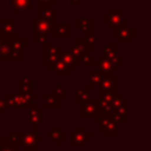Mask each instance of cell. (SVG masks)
Returning <instances> with one entry per match:
<instances>
[{"label":"cell","mask_w":151,"mask_h":151,"mask_svg":"<svg viewBox=\"0 0 151 151\" xmlns=\"http://www.w3.org/2000/svg\"><path fill=\"white\" fill-rule=\"evenodd\" d=\"M50 39V33L45 32H39V31H32V42L33 45H44L48 42Z\"/></svg>","instance_id":"cell-28"},{"label":"cell","mask_w":151,"mask_h":151,"mask_svg":"<svg viewBox=\"0 0 151 151\" xmlns=\"http://www.w3.org/2000/svg\"><path fill=\"white\" fill-rule=\"evenodd\" d=\"M38 17L46 19V20H50V21H54V17H55L54 6H39Z\"/></svg>","instance_id":"cell-27"},{"label":"cell","mask_w":151,"mask_h":151,"mask_svg":"<svg viewBox=\"0 0 151 151\" xmlns=\"http://www.w3.org/2000/svg\"><path fill=\"white\" fill-rule=\"evenodd\" d=\"M97 130L101 132L103 136H118L119 125L112 119L110 114L103 113L97 119Z\"/></svg>","instance_id":"cell-7"},{"label":"cell","mask_w":151,"mask_h":151,"mask_svg":"<svg viewBox=\"0 0 151 151\" xmlns=\"http://www.w3.org/2000/svg\"><path fill=\"white\" fill-rule=\"evenodd\" d=\"M44 97V110H59L60 109V99L53 92L42 93Z\"/></svg>","instance_id":"cell-22"},{"label":"cell","mask_w":151,"mask_h":151,"mask_svg":"<svg viewBox=\"0 0 151 151\" xmlns=\"http://www.w3.org/2000/svg\"><path fill=\"white\" fill-rule=\"evenodd\" d=\"M6 112H7L6 101H5L4 97H2L1 93H0V124H1V116H2V114H6Z\"/></svg>","instance_id":"cell-34"},{"label":"cell","mask_w":151,"mask_h":151,"mask_svg":"<svg viewBox=\"0 0 151 151\" xmlns=\"http://www.w3.org/2000/svg\"><path fill=\"white\" fill-rule=\"evenodd\" d=\"M92 96V86L86 84V87H76V101L77 104H84L86 103Z\"/></svg>","instance_id":"cell-24"},{"label":"cell","mask_w":151,"mask_h":151,"mask_svg":"<svg viewBox=\"0 0 151 151\" xmlns=\"http://www.w3.org/2000/svg\"><path fill=\"white\" fill-rule=\"evenodd\" d=\"M113 38L118 40L119 45H129L131 40L136 38V29L129 26H120L113 29Z\"/></svg>","instance_id":"cell-10"},{"label":"cell","mask_w":151,"mask_h":151,"mask_svg":"<svg viewBox=\"0 0 151 151\" xmlns=\"http://www.w3.org/2000/svg\"><path fill=\"white\" fill-rule=\"evenodd\" d=\"M129 0H119V2H127Z\"/></svg>","instance_id":"cell-37"},{"label":"cell","mask_w":151,"mask_h":151,"mask_svg":"<svg viewBox=\"0 0 151 151\" xmlns=\"http://www.w3.org/2000/svg\"><path fill=\"white\" fill-rule=\"evenodd\" d=\"M33 87V81L29 76L24 77L20 81L17 83V92L18 93H31Z\"/></svg>","instance_id":"cell-26"},{"label":"cell","mask_w":151,"mask_h":151,"mask_svg":"<svg viewBox=\"0 0 151 151\" xmlns=\"http://www.w3.org/2000/svg\"><path fill=\"white\" fill-rule=\"evenodd\" d=\"M48 138L53 142L54 146H60L61 142H64L66 139V132L61 129V126L59 124H54L53 129H51L48 131Z\"/></svg>","instance_id":"cell-20"},{"label":"cell","mask_w":151,"mask_h":151,"mask_svg":"<svg viewBox=\"0 0 151 151\" xmlns=\"http://www.w3.org/2000/svg\"><path fill=\"white\" fill-rule=\"evenodd\" d=\"M59 58L68 66V68H70L72 72H74V71L77 70V67H78L79 65H81V64H80V59H79L78 57H76L70 50H61Z\"/></svg>","instance_id":"cell-18"},{"label":"cell","mask_w":151,"mask_h":151,"mask_svg":"<svg viewBox=\"0 0 151 151\" xmlns=\"http://www.w3.org/2000/svg\"><path fill=\"white\" fill-rule=\"evenodd\" d=\"M18 22L17 17H1L0 18V25H1V34L6 38H14L17 37L15 33V26Z\"/></svg>","instance_id":"cell-12"},{"label":"cell","mask_w":151,"mask_h":151,"mask_svg":"<svg viewBox=\"0 0 151 151\" xmlns=\"http://www.w3.org/2000/svg\"><path fill=\"white\" fill-rule=\"evenodd\" d=\"M130 99L125 97L123 92H117L112 97V109L110 111V116L118 125H124L127 119H130L129 114Z\"/></svg>","instance_id":"cell-2"},{"label":"cell","mask_w":151,"mask_h":151,"mask_svg":"<svg viewBox=\"0 0 151 151\" xmlns=\"http://www.w3.org/2000/svg\"><path fill=\"white\" fill-rule=\"evenodd\" d=\"M1 41H2V34L0 33V44H1Z\"/></svg>","instance_id":"cell-38"},{"label":"cell","mask_w":151,"mask_h":151,"mask_svg":"<svg viewBox=\"0 0 151 151\" xmlns=\"http://www.w3.org/2000/svg\"><path fill=\"white\" fill-rule=\"evenodd\" d=\"M58 1H60V0H55V2H58Z\"/></svg>","instance_id":"cell-39"},{"label":"cell","mask_w":151,"mask_h":151,"mask_svg":"<svg viewBox=\"0 0 151 151\" xmlns=\"http://www.w3.org/2000/svg\"><path fill=\"white\" fill-rule=\"evenodd\" d=\"M34 2H38L39 6H54L55 0H32Z\"/></svg>","instance_id":"cell-35"},{"label":"cell","mask_w":151,"mask_h":151,"mask_svg":"<svg viewBox=\"0 0 151 151\" xmlns=\"http://www.w3.org/2000/svg\"><path fill=\"white\" fill-rule=\"evenodd\" d=\"M96 66L98 67V72L103 78L105 77H112L116 72L119 71V66L114 64L112 60L105 58L103 54H98L96 58Z\"/></svg>","instance_id":"cell-8"},{"label":"cell","mask_w":151,"mask_h":151,"mask_svg":"<svg viewBox=\"0 0 151 151\" xmlns=\"http://www.w3.org/2000/svg\"><path fill=\"white\" fill-rule=\"evenodd\" d=\"M44 51H42V63L45 66H50L53 63H55L59 59L60 55V45L59 44H44Z\"/></svg>","instance_id":"cell-9"},{"label":"cell","mask_w":151,"mask_h":151,"mask_svg":"<svg viewBox=\"0 0 151 151\" xmlns=\"http://www.w3.org/2000/svg\"><path fill=\"white\" fill-rule=\"evenodd\" d=\"M53 93L59 99H65L66 98V88L59 81H54V84H53Z\"/></svg>","instance_id":"cell-31"},{"label":"cell","mask_w":151,"mask_h":151,"mask_svg":"<svg viewBox=\"0 0 151 151\" xmlns=\"http://www.w3.org/2000/svg\"><path fill=\"white\" fill-rule=\"evenodd\" d=\"M76 27L85 35L91 33L92 32V18L91 17H77Z\"/></svg>","instance_id":"cell-23"},{"label":"cell","mask_w":151,"mask_h":151,"mask_svg":"<svg viewBox=\"0 0 151 151\" xmlns=\"http://www.w3.org/2000/svg\"><path fill=\"white\" fill-rule=\"evenodd\" d=\"M52 35L55 40H68L71 39V24L70 22H53Z\"/></svg>","instance_id":"cell-13"},{"label":"cell","mask_w":151,"mask_h":151,"mask_svg":"<svg viewBox=\"0 0 151 151\" xmlns=\"http://www.w3.org/2000/svg\"><path fill=\"white\" fill-rule=\"evenodd\" d=\"M92 45H90L87 42L86 39H81V38H78L76 40V45L71 46L68 50L80 59V57L84 54V53H88V52H92Z\"/></svg>","instance_id":"cell-17"},{"label":"cell","mask_w":151,"mask_h":151,"mask_svg":"<svg viewBox=\"0 0 151 151\" xmlns=\"http://www.w3.org/2000/svg\"><path fill=\"white\" fill-rule=\"evenodd\" d=\"M39 94L37 92L31 93H18V92H7L4 97L6 101L7 109H17V110H27L37 104H34V99H37Z\"/></svg>","instance_id":"cell-3"},{"label":"cell","mask_w":151,"mask_h":151,"mask_svg":"<svg viewBox=\"0 0 151 151\" xmlns=\"http://www.w3.org/2000/svg\"><path fill=\"white\" fill-rule=\"evenodd\" d=\"M11 11L13 13H32V0H11Z\"/></svg>","instance_id":"cell-19"},{"label":"cell","mask_w":151,"mask_h":151,"mask_svg":"<svg viewBox=\"0 0 151 151\" xmlns=\"http://www.w3.org/2000/svg\"><path fill=\"white\" fill-rule=\"evenodd\" d=\"M97 88L110 93V94H116L119 90V78L117 76H112V77H105L101 79V81L99 83V85L97 86Z\"/></svg>","instance_id":"cell-14"},{"label":"cell","mask_w":151,"mask_h":151,"mask_svg":"<svg viewBox=\"0 0 151 151\" xmlns=\"http://www.w3.org/2000/svg\"><path fill=\"white\" fill-rule=\"evenodd\" d=\"M125 8L123 6H110L106 12L101 13V21L111 29L118 28L120 26H129L130 18L124 14Z\"/></svg>","instance_id":"cell-4"},{"label":"cell","mask_w":151,"mask_h":151,"mask_svg":"<svg viewBox=\"0 0 151 151\" xmlns=\"http://www.w3.org/2000/svg\"><path fill=\"white\" fill-rule=\"evenodd\" d=\"M9 137L17 143L21 151H39V143L45 139L39 133V126H33L32 130H12Z\"/></svg>","instance_id":"cell-1"},{"label":"cell","mask_w":151,"mask_h":151,"mask_svg":"<svg viewBox=\"0 0 151 151\" xmlns=\"http://www.w3.org/2000/svg\"><path fill=\"white\" fill-rule=\"evenodd\" d=\"M86 40H87V42L90 44V45H92V46H94V45H97L98 44V35L97 34H94V33H88V34H86V38H85Z\"/></svg>","instance_id":"cell-33"},{"label":"cell","mask_w":151,"mask_h":151,"mask_svg":"<svg viewBox=\"0 0 151 151\" xmlns=\"http://www.w3.org/2000/svg\"><path fill=\"white\" fill-rule=\"evenodd\" d=\"M47 68L55 77H71V74H72V71L68 68V66L60 58L55 63H53L52 65L47 66Z\"/></svg>","instance_id":"cell-16"},{"label":"cell","mask_w":151,"mask_h":151,"mask_svg":"<svg viewBox=\"0 0 151 151\" xmlns=\"http://www.w3.org/2000/svg\"><path fill=\"white\" fill-rule=\"evenodd\" d=\"M80 106V118L83 120H96L99 116L103 114V111L96 97L91 96V98Z\"/></svg>","instance_id":"cell-6"},{"label":"cell","mask_w":151,"mask_h":151,"mask_svg":"<svg viewBox=\"0 0 151 151\" xmlns=\"http://www.w3.org/2000/svg\"><path fill=\"white\" fill-rule=\"evenodd\" d=\"M53 22L54 21H50L46 19H42L40 17H34L32 19V24H33V29L34 31H39V32H45V33H50L52 32V27H53Z\"/></svg>","instance_id":"cell-21"},{"label":"cell","mask_w":151,"mask_h":151,"mask_svg":"<svg viewBox=\"0 0 151 151\" xmlns=\"http://www.w3.org/2000/svg\"><path fill=\"white\" fill-rule=\"evenodd\" d=\"M93 138V133L91 130L87 129L85 124H77L76 129L70 131V145L72 147L80 146L85 147L88 142Z\"/></svg>","instance_id":"cell-5"},{"label":"cell","mask_w":151,"mask_h":151,"mask_svg":"<svg viewBox=\"0 0 151 151\" xmlns=\"http://www.w3.org/2000/svg\"><path fill=\"white\" fill-rule=\"evenodd\" d=\"M86 77H87V85L90 86H98L99 83L101 81L103 77L100 76V73L97 71V72H93V71H87L86 72Z\"/></svg>","instance_id":"cell-30"},{"label":"cell","mask_w":151,"mask_h":151,"mask_svg":"<svg viewBox=\"0 0 151 151\" xmlns=\"http://www.w3.org/2000/svg\"><path fill=\"white\" fill-rule=\"evenodd\" d=\"M119 44H107L103 46V55L110 60H112L114 64H117L119 67L124 66L125 64V57L124 54H118L119 51Z\"/></svg>","instance_id":"cell-11"},{"label":"cell","mask_w":151,"mask_h":151,"mask_svg":"<svg viewBox=\"0 0 151 151\" xmlns=\"http://www.w3.org/2000/svg\"><path fill=\"white\" fill-rule=\"evenodd\" d=\"M65 2H68L71 7H80L86 0H65Z\"/></svg>","instance_id":"cell-36"},{"label":"cell","mask_w":151,"mask_h":151,"mask_svg":"<svg viewBox=\"0 0 151 151\" xmlns=\"http://www.w3.org/2000/svg\"><path fill=\"white\" fill-rule=\"evenodd\" d=\"M19 146L9 137V134H2L0 131V151H18Z\"/></svg>","instance_id":"cell-25"},{"label":"cell","mask_w":151,"mask_h":151,"mask_svg":"<svg viewBox=\"0 0 151 151\" xmlns=\"http://www.w3.org/2000/svg\"><path fill=\"white\" fill-rule=\"evenodd\" d=\"M9 46H11L12 48H15V50H19V51L24 52V51H26V50L28 48L27 39L14 37V38L9 39Z\"/></svg>","instance_id":"cell-29"},{"label":"cell","mask_w":151,"mask_h":151,"mask_svg":"<svg viewBox=\"0 0 151 151\" xmlns=\"http://www.w3.org/2000/svg\"><path fill=\"white\" fill-rule=\"evenodd\" d=\"M93 57H92V52H88V53H84L81 57H80V64L84 65V66H90L92 65L93 63Z\"/></svg>","instance_id":"cell-32"},{"label":"cell","mask_w":151,"mask_h":151,"mask_svg":"<svg viewBox=\"0 0 151 151\" xmlns=\"http://www.w3.org/2000/svg\"><path fill=\"white\" fill-rule=\"evenodd\" d=\"M27 119L32 126H41L44 124V109L34 105L27 109Z\"/></svg>","instance_id":"cell-15"}]
</instances>
